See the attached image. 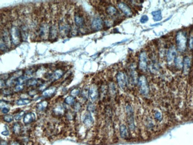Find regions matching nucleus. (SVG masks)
<instances>
[{"label": "nucleus", "instance_id": "f257e3e1", "mask_svg": "<svg viewBox=\"0 0 193 145\" xmlns=\"http://www.w3.org/2000/svg\"><path fill=\"white\" fill-rule=\"evenodd\" d=\"M176 41L178 50L180 52H184L186 49L187 39L185 34L183 32L180 31L177 34L176 37Z\"/></svg>", "mask_w": 193, "mask_h": 145}, {"label": "nucleus", "instance_id": "f03ea898", "mask_svg": "<svg viewBox=\"0 0 193 145\" xmlns=\"http://www.w3.org/2000/svg\"><path fill=\"white\" fill-rule=\"evenodd\" d=\"M137 84L140 92L143 95L147 96L149 94L150 89L148 83V80L145 76H141L138 79Z\"/></svg>", "mask_w": 193, "mask_h": 145}, {"label": "nucleus", "instance_id": "7ed1b4c3", "mask_svg": "<svg viewBox=\"0 0 193 145\" xmlns=\"http://www.w3.org/2000/svg\"><path fill=\"white\" fill-rule=\"evenodd\" d=\"M125 111L127 114V123L128 125V128H130V130H134L135 129V124H134V119L133 115V109L131 105L128 104L125 107Z\"/></svg>", "mask_w": 193, "mask_h": 145}, {"label": "nucleus", "instance_id": "20e7f679", "mask_svg": "<svg viewBox=\"0 0 193 145\" xmlns=\"http://www.w3.org/2000/svg\"><path fill=\"white\" fill-rule=\"evenodd\" d=\"M10 37L12 43L14 45H18L22 39V34L20 29L16 26H13L10 30Z\"/></svg>", "mask_w": 193, "mask_h": 145}, {"label": "nucleus", "instance_id": "39448f33", "mask_svg": "<svg viewBox=\"0 0 193 145\" xmlns=\"http://www.w3.org/2000/svg\"><path fill=\"white\" fill-rule=\"evenodd\" d=\"M117 80L121 89L124 90L127 88L128 85V78L124 72L120 71L118 73L117 75Z\"/></svg>", "mask_w": 193, "mask_h": 145}, {"label": "nucleus", "instance_id": "423d86ee", "mask_svg": "<svg viewBox=\"0 0 193 145\" xmlns=\"http://www.w3.org/2000/svg\"><path fill=\"white\" fill-rule=\"evenodd\" d=\"M139 69L142 71H146L148 68V56L146 52H142L139 57Z\"/></svg>", "mask_w": 193, "mask_h": 145}, {"label": "nucleus", "instance_id": "0eeeda50", "mask_svg": "<svg viewBox=\"0 0 193 145\" xmlns=\"http://www.w3.org/2000/svg\"><path fill=\"white\" fill-rule=\"evenodd\" d=\"M89 97L92 102H94L97 101L99 97V91L98 88L95 85H92L89 89Z\"/></svg>", "mask_w": 193, "mask_h": 145}, {"label": "nucleus", "instance_id": "6e6552de", "mask_svg": "<svg viewBox=\"0 0 193 145\" xmlns=\"http://www.w3.org/2000/svg\"><path fill=\"white\" fill-rule=\"evenodd\" d=\"M91 27H92V29L95 31H99V30H101L103 27L102 20L99 17L94 18L92 22Z\"/></svg>", "mask_w": 193, "mask_h": 145}, {"label": "nucleus", "instance_id": "1a4fd4ad", "mask_svg": "<svg viewBox=\"0 0 193 145\" xmlns=\"http://www.w3.org/2000/svg\"><path fill=\"white\" fill-rule=\"evenodd\" d=\"M118 8L121 10V11L127 17H131L133 15V12L130 7L127 5L125 3L121 2L118 4Z\"/></svg>", "mask_w": 193, "mask_h": 145}, {"label": "nucleus", "instance_id": "9d476101", "mask_svg": "<svg viewBox=\"0 0 193 145\" xmlns=\"http://www.w3.org/2000/svg\"><path fill=\"white\" fill-rule=\"evenodd\" d=\"M45 82L42 79L39 78H29L26 83L27 87H35L41 86L43 85Z\"/></svg>", "mask_w": 193, "mask_h": 145}, {"label": "nucleus", "instance_id": "9b49d317", "mask_svg": "<svg viewBox=\"0 0 193 145\" xmlns=\"http://www.w3.org/2000/svg\"><path fill=\"white\" fill-rule=\"evenodd\" d=\"M176 54H177V52H176L175 47L174 46H172L169 49L167 53V61L168 63H172L173 61L175 60Z\"/></svg>", "mask_w": 193, "mask_h": 145}, {"label": "nucleus", "instance_id": "f8f14e48", "mask_svg": "<svg viewBox=\"0 0 193 145\" xmlns=\"http://www.w3.org/2000/svg\"><path fill=\"white\" fill-rule=\"evenodd\" d=\"M56 90H57V88L55 86H51L50 88H48L42 92V96L43 98H51L55 93Z\"/></svg>", "mask_w": 193, "mask_h": 145}, {"label": "nucleus", "instance_id": "ddd939ff", "mask_svg": "<svg viewBox=\"0 0 193 145\" xmlns=\"http://www.w3.org/2000/svg\"><path fill=\"white\" fill-rule=\"evenodd\" d=\"M35 119H36L35 114L34 113V112H30L25 114L23 118V122L26 124H29L31 123L34 122Z\"/></svg>", "mask_w": 193, "mask_h": 145}, {"label": "nucleus", "instance_id": "4468645a", "mask_svg": "<svg viewBox=\"0 0 193 145\" xmlns=\"http://www.w3.org/2000/svg\"><path fill=\"white\" fill-rule=\"evenodd\" d=\"M120 133L121 137L124 139H127L130 137V132L126 125L122 124L120 127Z\"/></svg>", "mask_w": 193, "mask_h": 145}, {"label": "nucleus", "instance_id": "2eb2a0df", "mask_svg": "<svg viewBox=\"0 0 193 145\" xmlns=\"http://www.w3.org/2000/svg\"><path fill=\"white\" fill-rule=\"evenodd\" d=\"M94 120L90 112L86 113L83 116V123L87 127H90L93 124Z\"/></svg>", "mask_w": 193, "mask_h": 145}, {"label": "nucleus", "instance_id": "dca6fc26", "mask_svg": "<svg viewBox=\"0 0 193 145\" xmlns=\"http://www.w3.org/2000/svg\"><path fill=\"white\" fill-rule=\"evenodd\" d=\"M191 67V59L188 57H185L183 61V70L185 74H187Z\"/></svg>", "mask_w": 193, "mask_h": 145}, {"label": "nucleus", "instance_id": "f3484780", "mask_svg": "<svg viewBox=\"0 0 193 145\" xmlns=\"http://www.w3.org/2000/svg\"><path fill=\"white\" fill-rule=\"evenodd\" d=\"M64 74V72L63 70L61 69H58L56 70L54 73H52L51 76V79H52L54 81H56V80H59L61 78Z\"/></svg>", "mask_w": 193, "mask_h": 145}, {"label": "nucleus", "instance_id": "a211bd4d", "mask_svg": "<svg viewBox=\"0 0 193 145\" xmlns=\"http://www.w3.org/2000/svg\"><path fill=\"white\" fill-rule=\"evenodd\" d=\"M74 22H75L76 25L78 27H82L84 26V24H85L84 19L79 15H75Z\"/></svg>", "mask_w": 193, "mask_h": 145}, {"label": "nucleus", "instance_id": "6ab92c4d", "mask_svg": "<svg viewBox=\"0 0 193 145\" xmlns=\"http://www.w3.org/2000/svg\"><path fill=\"white\" fill-rule=\"evenodd\" d=\"M1 39L4 41L7 47L10 46V41H11L10 38L9 34L7 30H4L3 32V35L1 36Z\"/></svg>", "mask_w": 193, "mask_h": 145}, {"label": "nucleus", "instance_id": "aec40b11", "mask_svg": "<svg viewBox=\"0 0 193 145\" xmlns=\"http://www.w3.org/2000/svg\"><path fill=\"white\" fill-rule=\"evenodd\" d=\"M152 15H153V19L155 22H159L162 20V13L160 10H157L155 11H153L152 13Z\"/></svg>", "mask_w": 193, "mask_h": 145}, {"label": "nucleus", "instance_id": "412c9836", "mask_svg": "<svg viewBox=\"0 0 193 145\" xmlns=\"http://www.w3.org/2000/svg\"><path fill=\"white\" fill-rule=\"evenodd\" d=\"M58 35V30L56 26H53L50 29V39L51 40H55Z\"/></svg>", "mask_w": 193, "mask_h": 145}, {"label": "nucleus", "instance_id": "4be33fe9", "mask_svg": "<svg viewBox=\"0 0 193 145\" xmlns=\"http://www.w3.org/2000/svg\"><path fill=\"white\" fill-rule=\"evenodd\" d=\"M48 102L47 101H43L38 103L36 104V107L38 111H44L48 107Z\"/></svg>", "mask_w": 193, "mask_h": 145}, {"label": "nucleus", "instance_id": "5701e85b", "mask_svg": "<svg viewBox=\"0 0 193 145\" xmlns=\"http://www.w3.org/2000/svg\"><path fill=\"white\" fill-rule=\"evenodd\" d=\"M54 113L57 116H62L65 113L64 108L61 106H57L53 109Z\"/></svg>", "mask_w": 193, "mask_h": 145}, {"label": "nucleus", "instance_id": "b1692460", "mask_svg": "<svg viewBox=\"0 0 193 145\" xmlns=\"http://www.w3.org/2000/svg\"><path fill=\"white\" fill-rule=\"evenodd\" d=\"M21 125L19 123H15L12 127L13 132L15 134H19L21 132Z\"/></svg>", "mask_w": 193, "mask_h": 145}, {"label": "nucleus", "instance_id": "393cba45", "mask_svg": "<svg viewBox=\"0 0 193 145\" xmlns=\"http://www.w3.org/2000/svg\"><path fill=\"white\" fill-rule=\"evenodd\" d=\"M59 30L61 33H63L64 35L67 34L70 30L69 25L67 24H62L59 26Z\"/></svg>", "mask_w": 193, "mask_h": 145}, {"label": "nucleus", "instance_id": "a878e982", "mask_svg": "<svg viewBox=\"0 0 193 145\" xmlns=\"http://www.w3.org/2000/svg\"><path fill=\"white\" fill-rule=\"evenodd\" d=\"M175 64L176 67L179 69H181L183 67V61L181 57H177L175 59Z\"/></svg>", "mask_w": 193, "mask_h": 145}, {"label": "nucleus", "instance_id": "bb28decb", "mask_svg": "<svg viewBox=\"0 0 193 145\" xmlns=\"http://www.w3.org/2000/svg\"><path fill=\"white\" fill-rule=\"evenodd\" d=\"M106 12L110 15H114L117 13V10L115 7L109 6L106 8Z\"/></svg>", "mask_w": 193, "mask_h": 145}, {"label": "nucleus", "instance_id": "cd10ccee", "mask_svg": "<svg viewBox=\"0 0 193 145\" xmlns=\"http://www.w3.org/2000/svg\"><path fill=\"white\" fill-rule=\"evenodd\" d=\"M64 102H65L66 104L69 105H72L75 104V99L74 97L72 96H69L64 100Z\"/></svg>", "mask_w": 193, "mask_h": 145}, {"label": "nucleus", "instance_id": "c85d7f7f", "mask_svg": "<svg viewBox=\"0 0 193 145\" xmlns=\"http://www.w3.org/2000/svg\"><path fill=\"white\" fill-rule=\"evenodd\" d=\"M31 102L30 99H20L16 101V104L17 105H25L29 104Z\"/></svg>", "mask_w": 193, "mask_h": 145}, {"label": "nucleus", "instance_id": "c756f323", "mask_svg": "<svg viewBox=\"0 0 193 145\" xmlns=\"http://www.w3.org/2000/svg\"><path fill=\"white\" fill-rule=\"evenodd\" d=\"M153 116H154L155 120L157 121H161L162 120V115L161 113H160V112H159V111H155L154 114H153Z\"/></svg>", "mask_w": 193, "mask_h": 145}, {"label": "nucleus", "instance_id": "7c9ffc66", "mask_svg": "<svg viewBox=\"0 0 193 145\" xmlns=\"http://www.w3.org/2000/svg\"><path fill=\"white\" fill-rule=\"evenodd\" d=\"M14 117L11 114H6L3 117V120L7 123H11L13 121Z\"/></svg>", "mask_w": 193, "mask_h": 145}, {"label": "nucleus", "instance_id": "2f4dec72", "mask_svg": "<svg viewBox=\"0 0 193 145\" xmlns=\"http://www.w3.org/2000/svg\"><path fill=\"white\" fill-rule=\"evenodd\" d=\"M80 95L83 99L86 100L89 98V89H83L80 93Z\"/></svg>", "mask_w": 193, "mask_h": 145}, {"label": "nucleus", "instance_id": "473e14b6", "mask_svg": "<svg viewBox=\"0 0 193 145\" xmlns=\"http://www.w3.org/2000/svg\"><path fill=\"white\" fill-rule=\"evenodd\" d=\"M24 113H25V112H24V111H20V112H18L17 114H16L14 116V118H15V120H17V121L20 120V119L22 118V117H23V116H25V115H24Z\"/></svg>", "mask_w": 193, "mask_h": 145}, {"label": "nucleus", "instance_id": "72a5a7b5", "mask_svg": "<svg viewBox=\"0 0 193 145\" xmlns=\"http://www.w3.org/2000/svg\"><path fill=\"white\" fill-rule=\"evenodd\" d=\"M24 85H19V84H16L14 88V91L15 92H19L22 90L24 89Z\"/></svg>", "mask_w": 193, "mask_h": 145}, {"label": "nucleus", "instance_id": "f704fd0d", "mask_svg": "<svg viewBox=\"0 0 193 145\" xmlns=\"http://www.w3.org/2000/svg\"><path fill=\"white\" fill-rule=\"evenodd\" d=\"M110 93L112 95H114L116 93V87L113 83H111L109 86Z\"/></svg>", "mask_w": 193, "mask_h": 145}, {"label": "nucleus", "instance_id": "c9c22d12", "mask_svg": "<svg viewBox=\"0 0 193 145\" xmlns=\"http://www.w3.org/2000/svg\"><path fill=\"white\" fill-rule=\"evenodd\" d=\"M80 93H81V92H80L79 89H74L71 91L70 94L72 96H73V97H76V96H78L80 94Z\"/></svg>", "mask_w": 193, "mask_h": 145}, {"label": "nucleus", "instance_id": "e433bc0d", "mask_svg": "<svg viewBox=\"0 0 193 145\" xmlns=\"http://www.w3.org/2000/svg\"><path fill=\"white\" fill-rule=\"evenodd\" d=\"M87 110L89 112H94L95 111V109H96V107H95V105L90 102L89 103L88 105H87Z\"/></svg>", "mask_w": 193, "mask_h": 145}, {"label": "nucleus", "instance_id": "4c0bfd02", "mask_svg": "<svg viewBox=\"0 0 193 145\" xmlns=\"http://www.w3.org/2000/svg\"><path fill=\"white\" fill-rule=\"evenodd\" d=\"M48 31V29L46 27H45V26H43L41 27L40 29V35L41 36H44L46 34V32Z\"/></svg>", "mask_w": 193, "mask_h": 145}, {"label": "nucleus", "instance_id": "58836bf2", "mask_svg": "<svg viewBox=\"0 0 193 145\" xmlns=\"http://www.w3.org/2000/svg\"><path fill=\"white\" fill-rule=\"evenodd\" d=\"M82 108V105L79 102H76L74 104V109L76 112H78Z\"/></svg>", "mask_w": 193, "mask_h": 145}, {"label": "nucleus", "instance_id": "ea45409f", "mask_svg": "<svg viewBox=\"0 0 193 145\" xmlns=\"http://www.w3.org/2000/svg\"><path fill=\"white\" fill-rule=\"evenodd\" d=\"M149 20V18L147 15H143L140 19V22L141 23H145Z\"/></svg>", "mask_w": 193, "mask_h": 145}, {"label": "nucleus", "instance_id": "a19ab883", "mask_svg": "<svg viewBox=\"0 0 193 145\" xmlns=\"http://www.w3.org/2000/svg\"><path fill=\"white\" fill-rule=\"evenodd\" d=\"M8 49V47L4 42V41L1 39V50L2 51H6Z\"/></svg>", "mask_w": 193, "mask_h": 145}, {"label": "nucleus", "instance_id": "79ce46f5", "mask_svg": "<svg viewBox=\"0 0 193 145\" xmlns=\"http://www.w3.org/2000/svg\"><path fill=\"white\" fill-rule=\"evenodd\" d=\"M189 46L190 48V49H193V32L191 34V36H190V42H189Z\"/></svg>", "mask_w": 193, "mask_h": 145}, {"label": "nucleus", "instance_id": "37998d69", "mask_svg": "<svg viewBox=\"0 0 193 145\" xmlns=\"http://www.w3.org/2000/svg\"><path fill=\"white\" fill-rule=\"evenodd\" d=\"M1 112L4 114H7L8 112L10 111V109L6 106H5L4 108H1Z\"/></svg>", "mask_w": 193, "mask_h": 145}, {"label": "nucleus", "instance_id": "c03bdc74", "mask_svg": "<svg viewBox=\"0 0 193 145\" xmlns=\"http://www.w3.org/2000/svg\"><path fill=\"white\" fill-rule=\"evenodd\" d=\"M67 117L69 120H72L74 118V114L71 111H70L67 113Z\"/></svg>", "mask_w": 193, "mask_h": 145}, {"label": "nucleus", "instance_id": "a18cd8bd", "mask_svg": "<svg viewBox=\"0 0 193 145\" xmlns=\"http://www.w3.org/2000/svg\"><path fill=\"white\" fill-rule=\"evenodd\" d=\"M29 94L30 96H33L37 94V90H36V89H32L29 92Z\"/></svg>", "mask_w": 193, "mask_h": 145}, {"label": "nucleus", "instance_id": "49530a36", "mask_svg": "<svg viewBox=\"0 0 193 145\" xmlns=\"http://www.w3.org/2000/svg\"><path fill=\"white\" fill-rule=\"evenodd\" d=\"M3 93L4 94H5V95H10L11 93V91H10L9 89H3Z\"/></svg>", "mask_w": 193, "mask_h": 145}, {"label": "nucleus", "instance_id": "de8ad7c7", "mask_svg": "<svg viewBox=\"0 0 193 145\" xmlns=\"http://www.w3.org/2000/svg\"><path fill=\"white\" fill-rule=\"evenodd\" d=\"M2 134H3L4 136H8V135L9 134L8 130L7 129V128H6V130H5L4 132H2Z\"/></svg>", "mask_w": 193, "mask_h": 145}, {"label": "nucleus", "instance_id": "09e8293b", "mask_svg": "<svg viewBox=\"0 0 193 145\" xmlns=\"http://www.w3.org/2000/svg\"><path fill=\"white\" fill-rule=\"evenodd\" d=\"M10 145H21L18 141H13L10 143Z\"/></svg>", "mask_w": 193, "mask_h": 145}, {"label": "nucleus", "instance_id": "8fccbe9b", "mask_svg": "<svg viewBox=\"0 0 193 145\" xmlns=\"http://www.w3.org/2000/svg\"><path fill=\"white\" fill-rule=\"evenodd\" d=\"M1 145H8V142L4 140H1Z\"/></svg>", "mask_w": 193, "mask_h": 145}]
</instances>
